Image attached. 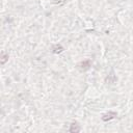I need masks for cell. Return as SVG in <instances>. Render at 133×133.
Listing matches in <instances>:
<instances>
[{
  "mask_svg": "<svg viewBox=\"0 0 133 133\" xmlns=\"http://www.w3.org/2000/svg\"><path fill=\"white\" fill-rule=\"evenodd\" d=\"M89 66H90V60H88V59H87V60H83V61H81V62H79V63L77 64V68H78L81 72L88 70Z\"/></svg>",
  "mask_w": 133,
  "mask_h": 133,
  "instance_id": "obj_1",
  "label": "cell"
},
{
  "mask_svg": "<svg viewBox=\"0 0 133 133\" xmlns=\"http://www.w3.org/2000/svg\"><path fill=\"white\" fill-rule=\"evenodd\" d=\"M115 116H116V113H115V112H112V111H110V112H107V113L103 114V116H102V119H103L104 122H107V121H110V119L114 118Z\"/></svg>",
  "mask_w": 133,
  "mask_h": 133,
  "instance_id": "obj_2",
  "label": "cell"
},
{
  "mask_svg": "<svg viewBox=\"0 0 133 133\" xmlns=\"http://www.w3.org/2000/svg\"><path fill=\"white\" fill-rule=\"evenodd\" d=\"M52 50H53V53H60L63 51V47L61 45H54Z\"/></svg>",
  "mask_w": 133,
  "mask_h": 133,
  "instance_id": "obj_3",
  "label": "cell"
},
{
  "mask_svg": "<svg viewBox=\"0 0 133 133\" xmlns=\"http://www.w3.org/2000/svg\"><path fill=\"white\" fill-rule=\"evenodd\" d=\"M78 131H80V126L77 123L72 124L71 128H70V132H78Z\"/></svg>",
  "mask_w": 133,
  "mask_h": 133,
  "instance_id": "obj_4",
  "label": "cell"
},
{
  "mask_svg": "<svg viewBox=\"0 0 133 133\" xmlns=\"http://www.w3.org/2000/svg\"><path fill=\"white\" fill-rule=\"evenodd\" d=\"M115 80H116V77L113 75V72H111V74L108 75V77L106 78V81L109 83H113V82H115Z\"/></svg>",
  "mask_w": 133,
  "mask_h": 133,
  "instance_id": "obj_5",
  "label": "cell"
},
{
  "mask_svg": "<svg viewBox=\"0 0 133 133\" xmlns=\"http://www.w3.org/2000/svg\"><path fill=\"white\" fill-rule=\"evenodd\" d=\"M8 59V54H6V53H2V55H1V63L2 64H4L5 63V61Z\"/></svg>",
  "mask_w": 133,
  "mask_h": 133,
  "instance_id": "obj_6",
  "label": "cell"
}]
</instances>
